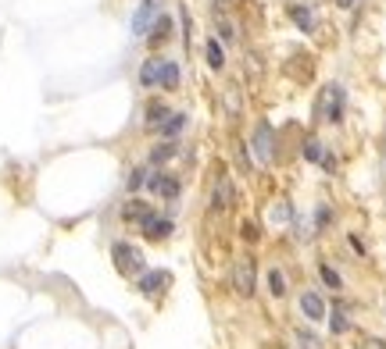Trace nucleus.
Instances as JSON below:
<instances>
[{
    "mask_svg": "<svg viewBox=\"0 0 386 349\" xmlns=\"http://www.w3.org/2000/svg\"><path fill=\"white\" fill-rule=\"evenodd\" d=\"M343 104H347V97H343V89L336 86V82H329L322 93H318V104H315V114H318V121H343Z\"/></svg>",
    "mask_w": 386,
    "mask_h": 349,
    "instance_id": "obj_1",
    "label": "nucleus"
},
{
    "mask_svg": "<svg viewBox=\"0 0 386 349\" xmlns=\"http://www.w3.org/2000/svg\"><path fill=\"white\" fill-rule=\"evenodd\" d=\"M111 257H114V267L122 274H143V253L129 242H114L111 246Z\"/></svg>",
    "mask_w": 386,
    "mask_h": 349,
    "instance_id": "obj_2",
    "label": "nucleus"
},
{
    "mask_svg": "<svg viewBox=\"0 0 386 349\" xmlns=\"http://www.w3.org/2000/svg\"><path fill=\"white\" fill-rule=\"evenodd\" d=\"M254 285H258V274H254V257H240L232 264V289L240 296H254Z\"/></svg>",
    "mask_w": 386,
    "mask_h": 349,
    "instance_id": "obj_3",
    "label": "nucleus"
},
{
    "mask_svg": "<svg viewBox=\"0 0 386 349\" xmlns=\"http://www.w3.org/2000/svg\"><path fill=\"white\" fill-rule=\"evenodd\" d=\"M254 157L261 164H272V157H276V139H272V125L269 121H261L254 129Z\"/></svg>",
    "mask_w": 386,
    "mask_h": 349,
    "instance_id": "obj_4",
    "label": "nucleus"
},
{
    "mask_svg": "<svg viewBox=\"0 0 386 349\" xmlns=\"http://www.w3.org/2000/svg\"><path fill=\"white\" fill-rule=\"evenodd\" d=\"M158 11H161V0H143V4L136 8V15H133V36H143L147 29L154 25Z\"/></svg>",
    "mask_w": 386,
    "mask_h": 349,
    "instance_id": "obj_5",
    "label": "nucleus"
},
{
    "mask_svg": "<svg viewBox=\"0 0 386 349\" xmlns=\"http://www.w3.org/2000/svg\"><path fill=\"white\" fill-rule=\"evenodd\" d=\"M147 189H151V193H158L161 200H175V196H179V178L158 171V175L147 178Z\"/></svg>",
    "mask_w": 386,
    "mask_h": 349,
    "instance_id": "obj_6",
    "label": "nucleus"
},
{
    "mask_svg": "<svg viewBox=\"0 0 386 349\" xmlns=\"http://www.w3.org/2000/svg\"><path fill=\"white\" fill-rule=\"evenodd\" d=\"M236 203V189H232V178L229 175H218L215 189H211V207L215 210H229Z\"/></svg>",
    "mask_w": 386,
    "mask_h": 349,
    "instance_id": "obj_7",
    "label": "nucleus"
},
{
    "mask_svg": "<svg viewBox=\"0 0 386 349\" xmlns=\"http://www.w3.org/2000/svg\"><path fill=\"white\" fill-rule=\"evenodd\" d=\"M140 228H143V235L151 239V242H161V239H168V235H172V221H168V217H154V214H151Z\"/></svg>",
    "mask_w": 386,
    "mask_h": 349,
    "instance_id": "obj_8",
    "label": "nucleus"
},
{
    "mask_svg": "<svg viewBox=\"0 0 386 349\" xmlns=\"http://www.w3.org/2000/svg\"><path fill=\"white\" fill-rule=\"evenodd\" d=\"M301 313L308 317V321H322V317H329V313H325V300L318 293H304L301 296Z\"/></svg>",
    "mask_w": 386,
    "mask_h": 349,
    "instance_id": "obj_9",
    "label": "nucleus"
},
{
    "mask_svg": "<svg viewBox=\"0 0 386 349\" xmlns=\"http://www.w3.org/2000/svg\"><path fill=\"white\" fill-rule=\"evenodd\" d=\"M290 18H293V25L301 29V33H315V25H318V18H315V11H311L308 4H293V8H290Z\"/></svg>",
    "mask_w": 386,
    "mask_h": 349,
    "instance_id": "obj_10",
    "label": "nucleus"
},
{
    "mask_svg": "<svg viewBox=\"0 0 386 349\" xmlns=\"http://www.w3.org/2000/svg\"><path fill=\"white\" fill-rule=\"evenodd\" d=\"M158 79H161V61L158 57H147L143 61V68H140V86H158Z\"/></svg>",
    "mask_w": 386,
    "mask_h": 349,
    "instance_id": "obj_11",
    "label": "nucleus"
},
{
    "mask_svg": "<svg viewBox=\"0 0 386 349\" xmlns=\"http://www.w3.org/2000/svg\"><path fill=\"white\" fill-rule=\"evenodd\" d=\"M161 285H165V274H161V271H143V274H140V293H143V296H158Z\"/></svg>",
    "mask_w": 386,
    "mask_h": 349,
    "instance_id": "obj_12",
    "label": "nucleus"
},
{
    "mask_svg": "<svg viewBox=\"0 0 386 349\" xmlns=\"http://www.w3.org/2000/svg\"><path fill=\"white\" fill-rule=\"evenodd\" d=\"M179 65L175 61H161V79H158V86L161 89H179Z\"/></svg>",
    "mask_w": 386,
    "mask_h": 349,
    "instance_id": "obj_13",
    "label": "nucleus"
},
{
    "mask_svg": "<svg viewBox=\"0 0 386 349\" xmlns=\"http://www.w3.org/2000/svg\"><path fill=\"white\" fill-rule=\"evenodd\" d=\"M168 114H172V111H168L165 104H158V100L147 104V129H161V125L168 121Z\"/></svg>",
    "mask_w": 386,
    "mask_h": 349,
    "instance_id": "obj_14",
    "label": "nucleus"
},
{
    "mask_svg": "<svg viewBox=\"0 0 386 349\" xmlns=\"http://www.w3.org/2000/svg\"><path fill=\"white\" fill-rule=\"evenodd\" d=\"M122 217H126V221H140V225H143V221L151 217V207H147L143 200H129V203L122 207Z\"/></svg>",
    "mask_w": 386,
    "mask_h": 349,
    "instance_id": "obj_15",
    "label": "nucleus"
},
{
    "mask_svg": "<svg viewBox=\"0 0 386 349\" xmlns=\"http://www.w3.org/2000/svg\"><path fill=\"white\" fill-rule=\"evenodd\" d=\"M175 153H179V146H175L172 139H165V143H158V146L151 150V164H168Z\"/></svg>",
    "mask_w": 386,
    "mask_h": 349,
    "instance_id": "obj_16",
    "label": "nucleus"
},
{
    "mask_svg": "<svg viewBox=\"0 0 386 349\" xmlns=\"http://www.w3.org/2000/svg\"><path fill=\"white\" fill-rule=\"evenodd\" d=\"M265 281H269V293H272L276 300H283V296H286V274H283L279 267H269V274H265Z\"/></svg>",
    "mask_w": 386,
    "mask_h": 349,
    "instance_id": "obj_17",
    "label": "nucleus"
},
{
    "mask_svg": "<svg viewBox=\"0 0 386 349\" xmlns=\"http://www.w3.org/2000/svg\"><path fill=\"white\" fill-rule=\"evenodd\" d=\"M183 129H186V114H183V111H175V114H168V121L161 125V136L172 139V136H179Z\"/></svg>",
    "mask_w": 386,
    "mask_h": 349,
    "instance_id": "obj_18",
    "label": "nucleus"
},
{
    "mask_svg": "<svg viewBox=\"0 0 386 349\" xmlns=\"http://www.w3.org/2000/svg\"><path fill=\"white\" fill-rule=\"evenodd\" d=\"M172 36V18L168 15H158L154 18V29H151V43H165Z\"/></svg>",
    "mask_w": 386,
    "mask_h": 349,
    "instance_id": "obj_19",
    "label": "nucleus"
},
{
    "mask_svg": "<svg viewBox=\"0 0 386 349\" xmlns=\"http://www.w3.org/2000/svg\"><path fill=\"white\" fill-rule=\"evenodd\" d=\"M293 342H297V349H322V339L315 332H304V328L293 332Z\"/></svg>",
    "mask_w": 386,
    "mask_h": 349,
    "instance_id": "obj_20",
    "label": "nucleus"
},
{
    "mask_svg": "<svg viewBox=\"0 0 386 349\" xmlns=\"http://www.w3.org/2000/svg\"><path fill=\"white\" fill-rule=\"evenodd\" d=\"M207 65H211L215 72H218V68H225V54H222L218 40H207Z\"/></svg>",
    "mask_w": 386,
    "mask_h": 349,
    "instance_id": "obj_21",
    "label": "nucleus"
},
{
    "mask_svg": "<svg viewBox=\"0 0 386 349\" xmlns=\"http://www.w3.org/2000/svg\"><path fill=\"white\" fill-rule=\"evenodd\" d=\"M301 153L308 157V161H315V164H322V161H325V150H322V143H318V139H304Z\"/></svg>",
    "mask_w": 386,
    "mask_h": 349,
    "instance_id": "obj_22",
    "label": "nucleus"
},
{
    "mask_svg": "<svg viewBox=\"0 0 386 349\" xmlns=\"http://www.w3.org/2000/svg\"><path fill=\"white\" fill-rule=\"evenodd\" d=\"M318 274H322V281L329 285V289H340V285H343V281H340V274H336L329 264H322V267H318Z\"/></svg>",
    "mask_w": 386,
    "mask_h": 349,
    "instance_id": "obj_23",
    "label": "nucleus"
},
{
    "mask_svg": "<svg viewBox=\"0 0 386 349\" xmlns=\"http://www.w3.org/2000/svg\"><path fill=\"white\" fill-rule=\"evenodd\" d=\"M329 325H333V332H336V335H343V332L350 328V321H347V313H343V310H333Z\"/></svg>",
    "mask_w": 386,
    "mask_h": 349,
    "instance_id": "obj_24",
    "label": "nucleus"
},
{
    "mask_svg": "<svg viewBox=\"0 0 386 349\" xmlns=\"http://www.w3.org/2000/svg\"><path fill=\"white\" fill-rule=\"evenodd\" d=\"M126 185H129V193H136L140 185H147V171L143 168H136V171H129V178H126Z\"/></svg>",
    "mask_w": 386,
    "mask_h": 349,
    "instance_id": "obj_25",
    "label": "nucleus"
},
{
    "mask_svg": "<svg viewBox=\"0 0 386 349\" xmlns=\"http://www.w3.org/2000/svg\"><path fill=\"white\" fill-rule=\"evenodd\" d=\"M240 235H244L247 242H258V239H261V232H258L254 221H244V225H240Z\"/></svg>",
    "mask_w": 386,
    "mask_h": 349,
    "instance_id": "obj_26",
    "label": "nucleus"
},
{
    "mask_svg": "<svg viewBox=\"0 0 386 349\" xmlns=\"http://www.w3.org/2000/svg\"><path fill=\"white\" fill-rule=\"evenodd\" d=\"M236 161H240V168L251 171V153H247V146H236Z\"/></svg>",
    "mask_w": 386,
    "mask_h": 349,
    "instance_id": "obj_27",
    "label": "nucleus"
},
{
    "mask_svg": "<svg viewBox=\"0 0 386 349\" xmlns=\"http://www.w3.org/2000/svg\"><path fill=\"white\" fill-rule=\"evenodd\" d=\"M272 217H279V221H290V217H293V210H290L286 203H279V207H272Z\"/></svg>",
    "mask_w": 386,
    "mask_h": 349,
    "instance_id": "obj_28",
    "label": "nucleus"
},
{
    "mask_svg": "<svg viewBox=\"0 0 386 349\" xmlns=\"http://www.w3.org/2000/svg\"><path fill=\"white\" fill-rule=\"evenodd\" d=\"M315 221H318V228H325V225H329V207H318Z\"/></svg>",
    "mask_w": 386,
    "mask_h": 349,
    "instance_id": "obj_29",
    "label": "nucleus"
},
{
    "mask_svg": "<svg viewBox=\"0 0 386 349\" xmlns=\"http://www.w3.org/2000/svg\"><path fill=\"white\" fill-rule=\"evenodd\" d=\"M218 33H222V40H236V29H232L229 22H222V25H218Z\"/></svg>",
    "mask_w": 386,
    "mask_h": 349,
    "instance_id": "obj_30",
    "label": "nucleus"
},
{
    "mask_svg": "<svg viewBox=\"0 0 386 349\" xmlns=\"http://www.w3.org/2000/svg\"><path fill=\"white\" fill-rule=\"evenodd\" d=\"M362 349H386V346H383V342H379V339H369V342H365V346H362Z\"/></svg>",
    "mask_w": 386,
    "mask_h": 349,
    "instance_id": "obj_31",
    "label": "nucleus"
},
{
    "mask_svg": "<svg viewBox=\"0 0 386 349\" xmlns=\"http://www.w3.org/2000/svg\"><path fill=\"white\" fill-rule=\"evenodd\" d=\"M336 4H340V8H354V0H336Z\"/></svg>",
    "mask_w": 386,
    "mask_h": 349,
    "instance_id": "obj_32",
    "label": "nucleus"
},
{
    "mask_svg": "<svg viewBox=\"0 0 386 349\" xmlns=\"http://www.w3.org/2000/svg\"><path fill=\"white\" fill-rule=\"evenodd\" d=\"M215 4H218V8H225V4H229V0H215Z\"/></svg>",
    "mask_w": 386,
    "mask_h": 349,
    "instance_id": "obj_33",
    "label": "nucleus"
}]
</instances>
